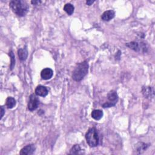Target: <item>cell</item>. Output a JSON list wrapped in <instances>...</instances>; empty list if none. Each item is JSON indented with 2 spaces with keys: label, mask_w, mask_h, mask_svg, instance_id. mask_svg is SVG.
Listing matches in <instances>:
<instances>
[{
  "label": "cell",
  "mask_w": 155,
  "mask_h": 155,
  "mask_svg": "<svg viewBox=\"0 0 155 155\" xmlns=\"http://www.w3.org/2000/svg\"><path fill=\"white\" fill-rule=\"evenodd\" d=\"M9 6L12 11L18 16L24 17L27 13L29 7L26 1L21 0H13L9 3Z\"/></svg>",
  "instance_id": "1"
},
{
  "label": "cell",
  "mask_w": 155,
  "mask_h": 155,
  "mask_svg": "<svg viewBox=\"0 0 155 155\" xmlns=\"http://www.w3.org/2000/svg\"><path fill=\"white\" fill-rule=\"evenodd\" d=\"M89 64L86 61L82 62L77 65L73 72L72 78L75 81H81L84 77L87 74Z\"/></svg>",
  "instance_id": "2"
},
{
  "label": "cell",
  "mask_w": 155,
  "mask_h": 155,
  "mask_svg": "<svg viewBox=\"0 0 155 155\" xmlns=\"http://www.w3.org/2000/svg\"><path fill=\"white\" fill-rule=\"evenodd\" d=\"M86 139L89 146L94 147L99 144V138L95 128H91L86 135Z\"/></svg>",
  "instance_id": "3"
},
{
  "label": "cell",
  "mask_w": 155,
  "mask_h": 155,
  "mask_svg": "<svg viewBox=\"0 0 155 155\" xmlns=\"http://www.w3.org/2000/svg\"><path fill=\"white\" fill-rule=\"evenodd\" d=\"M107 98L108 100L110 101V102L103 104V107L104 108L105 107H111L115 105L116 103H117L118 96L115 91L112 90L108 94Z\"/></svg>",
  "instance_id": "4"
},
{
  "label": "cell",
  "mask_w": 155,
  "mask_h": 155,
  "mask_svg": "<svg viewBox=\"0 0 155 155\" xmlns=\"http://www.w3.org/2000/svg\"><path fill=\"white\" fill-rule=\"evenodd\" d=\"M39 100L36 95L34 94L31 95L30 96L29 101L28 103V108L30 111H33L36 110L38 107Z\"/></svg>",
  "instance_id": "5"
},
{
  "label": "cell",
  "mask_w": 155,
  "mask_h": 155,
  "mask_svg": "<svg viewBox=\"0 0 155 155\" xmlns=\"http://www.w3.org/2000/svg\"><path fill=\"white\" fill-rule=\"evenodd\" d=\"M127 47L131 49L132 50L139 52V51H145L146 50V45L144 44V43H138L136 42H131L130 43H127L126 44Z\"/></svg>",
  "instance_id": "6"
},
{
  "label": "cell",
  "mask_w": 155,
  "mask_h": 155,
  "mask_svg": "<svg viewBox=\"0 0 155 155\" xmlns=\"http://www.w3.org/2000/svg\"><path fill=\"white\" fill-rule=\"evenodd\" d=\"M35 150L34 145H28L22 148L20 152V154L22 155H31L33 154Z\"/></svg>",
  "instance_id": "7"
},
{
  "label": "cell",
  "mask_w": 155,
  "mask_h": 155,
  "mask_svg": "<svg viewBox=\"0 0 155 155\" xmlns=\"http://www.w3.org/2000/svg\"><path fill=\"white\" fill-rule=\"evenodd\" d=\"M53 75V72L51 68H46L43 69L41 73V78L44 80H48L51 79Z\"/></svg>",
  "instance_id": "8"
},
{
  "label": "cell",
  "mask_w": 155,
  "mask_h": 155,
  "mask_svg": "<svg viewBox=\"0 0 155 155\" xmlns=\"http://www.w3.org/2000/svg\"><path fill=\"white\" fill-rule=\"evenodd\" d=\"M35 94L38 96L45 97L48 95V90L44 86H38L35 89Z\"/></svg>",
  "instance_id": "9"
},
{
  "label": "cell",
  "mask_w": 155,
  "mask_h": 155,
  "mask_svg": "<svg viewBox=\"0 0 155 155\" xmlns=\"http://www.w3.org/2000/svg\"><path fill=\"white\" fill-rule=\"evenodd\" d=\"M115 12L113 10H107L103 13L101 16V18L103 21H108L112 20L115 17Z\"/></svg>",
  "instance_id": "10"
},
{
  "label": "cell",
  "mask_w": 155,
  "mask_h": 155,
  "mask_svg": "<svg viewBox=\"0 0 155 155\" xmlns=\"http://www.w3.org/2000/svg\"><path fill=\"white\" fill-rule=\"evenodd\" d=\"M18 55L20 60L21 61L26 60L28 56V51L26 47L20 49L18 50Z\"/></svg>",
  "instance_id": "11"
},
{
  "label": "cell",
  "mask_w": 155,
  "mask_h": 155,
  "mask_svg": "<svg viewBox=\"0 0 155 155\" xmlns=\"http://www.w3.org/2000/svg\"><path fill=\"white\" fill-rule=\"evenodd\" d=\"M142 93L144 96L147 98H150L151 97H153L154 95L153 89L150 87H146L143 88Z\"/></svg>",
  "instance_id": "12"
},
{
  "label": "cell",
  "mask_w": 155,
  "mask_h": 155,
  "mask_svg": "<svg viewBox=\"0 0 155 155\" xmlns=\"http://www.w3.org/2000/svg\"><path fill=\"white\" fill-rule=\"evenodd\" d=\"M103 112L100 110H95L91 112V117L95 120H99L103 118Z\"/></svg>",
  "instance_id": "13"
},
{
  "label": "cell",
  "mask_w": 155,
  "mask_h": 155,
  "mask_svg": "<svg viewBox=\"0 0 155 155\" xmlns=\"http://www.w3.org/2000/svg\"><path fill=\"white\" fill-rule=\"evenodd\" d=\"M16 105V101L12 97L7 98L6 99V105L8 108H12Z\"/></svg>",
  "instance_id": "14"
},
{
  "label": "cell",
  "mask_w": 155,
  "mask_h": 155,
  "mask_svg": "<svg viewBox=\"0 0 155 155\" xmlns=\"http://www.w3.org/2000/svg\"><path fill=\"white\" fill-rule=\"evenodd\" d=\"M64 10L68 15H71L74 12V7L72 4L68 3L65 5L64 7Z\"/></svg>",
  "instance_id": "15"
},
{
  "label": "cell",
  "mask_w": 155,
  "mask_h": 155,
  "mask_svg": "<svg viewBox=\"0 0 155 155\" xmlns=\"http://www.w3.org/2000/svg\"><path fill=\"white\" fill-rule=\"evenodd\" d=\"M81 147H80L79 145H74L72 149L71 150V152L70 153L72 154H80L81 152Z\"/></svg>",
  "instance_id": "16"
},
{
  "label": "cell",
  "mask_w": 155,
  "mask_h": 155,
  "mask_svg": "<svg viewBox=\"0 0 155 155\" xmlns=\"http://www.w3.org/2000/svg\"><path fill=\"white\" fill-rule=\"evenodd\" d=\"M9 56H10V59H11L10 69L13 70V67H15V55H14V54H13L12 51L10 52Z\"/></svg>",
  "instance_id": "17"
},
{
  "label": "cell",
  "mask_w": 155,
  "mask_h": 155,
  "mask_svg": "<svg viewBox=\"0 0 155 155\" xmlns=\"http://www.w3.org/2000/svg\"><path fill=\"white\" fill-rule=\"evenodd\" d=\"M141 145L139 146L138 150H137L139 152V153H141L143 151H144L147 149V147H148L147 144H145L143 143H141Z\"/></svg>",
  "instance_id": "18"
},
{
  "label": "cell",
  "mask_w": 155,
  "mask_h": 155,
  "mask_svg": "<svg viewBox=\"0 0 155 155\" xmlns=\"http://www.w3.org/2000/svg\"><path fill=\"white\" fill-rule=\"evenodd\" d=\"M4 108L3 107H1V119H2V118L3 117V116H4Z\"/></svg>",
  "instance_id": "19"
},
{
  "label": "cell",
  "mask_w": 155,
  "mask_h": 155,
  "mask_svg": "<svg viewBox=\"0 0 155 155\" xmlns=\"http://www.w3.org/2000/svg\"><path fill=\"white\" fill-rule=\"evenodd\" d=\"M40 3H41V1H32V3L33 4H34V5H36L38 4H40Z\"/></svg>",
  "instance_id": "20"
},
{
  "label": "cell",
  "mask_w": 155,
  "mask_h": 155,
  "mask_svg": "<svg viewBox=\"0 0 155 155\" xmlns=\"http://www.w3.org/2000/svg\"><path fill=\"white\" fill-rule=\"evenodd\" d=\"M94 2H95V1H87L86 2V3H87V5L90 6L91 4H93Z\"/></svg>",
  "instance_id": "21"
}]
</instances>
